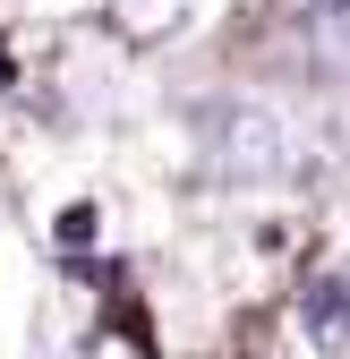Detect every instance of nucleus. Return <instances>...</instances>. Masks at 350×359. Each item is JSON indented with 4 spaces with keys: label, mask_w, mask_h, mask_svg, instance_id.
I'll return each instance as SVG.
<instances>
[{
    "label": "nucleus",
    "mask_w": 350,
    "mask_h": 359,
    "mask_svg": "<svg viewBox=\"0 0 350 359\" xmlns=\"http://www.w3.org/2000/svg\"><path fill=\"white\" fill-rule=\"evenodd\" d=\"M103 18H111L120 43H171L197 18V0H103Z\"/></svg>",
    "instance_id": "obj_1"
},
{
    "label": "nucleus",
    "mask_w": 350,
    "mask_h": 359,
    "mask_svg": "<svg viewBox=\"0 0 350 359\" xmlns=\"http://www.w3.org/2000/svg\"><path fill=\"white\" fill-rule=\"evenodd\" d=\"M308 334H316L325 351L350 342V299H342V283H316V291H308Z\"/></svg>",
    "instance_id": "obj_2"
},
{
    "label": "nucleus",
    "mask_w": 350,
    "mask_h": 359,
    "mask_svg": "<svg viewBox=\"0 0 350 359\" xmlns=\"http://www.w3.org/2000/svg\"><path fill=\"white\" fill-rule=\"evenodd\" d=\"M69 359H154V351H146L137 334H128V325H94V334H85Z\"/></svg>",
    "instance_id": "obj_3"
},
{
    "label": "nucleus",
    "mask_w": 350,
    "mask_h": 359,
    "mask_svg": "<svg viewBox=\"0 0 350 359\" xmlns=\"http://www.w3.org/2000/svg\"><path fill=\"white\" fill-rule=\"evenodd\" d=\"M60 240H69V248L94 240V205H69V214H60Z\"/></svg>",
    "instance_id": "obj_4"
},
{
    "label": "nucleus",
    "mask_w": 350,
    "mask_h": 359,
    "mask_svg": "<svg viewBox=\"0 0 350 359\" xmlns=\"http://www.w3.org/2000/svg\"><path fill=\"white\" fill-rule=\"evenodd\" d=\"M299 9H308V18H333V9H350V0H299Z\"/></svg>",
    "instance_id": "obj_5"
},
{
    "label": "nucleus",
    "mask_w": 350,
    "mask_h": 359,
    "mask_svg": "<svg viewBox=\"0 0 350 359\" xmlns=\"http://www.w3.org/2000/svg\"><path fill=\"white\" fill-rule=\"evenodd\" d=\"M342 299H350V274H342Z\"/></svg>",
    "instance_id": "obj_6"
}]
</instances>
